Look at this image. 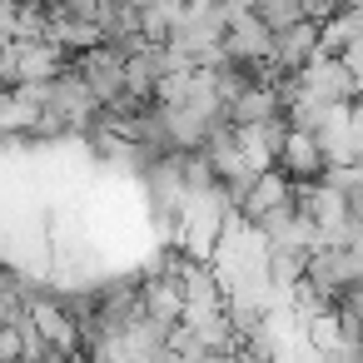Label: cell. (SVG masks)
<instances>
[{
  "instance_id": "cell-5",
  "label": "cell",
  "mask_w": 363,
  "mask_h": 363,
  "mask_svg": "<svg viewBox=\"0 0 363 363\" xmlns=\"http://www.w3.org/2000/svg\"><path fill=\"white\" fill-rule=\"evenodd\" d=\"M224 115H229L234 130H259V125L284 115V95H279V85H249L244 95H234L224 105Z\"/></svg>"
},
{
  "instance_id": "cell-3",
  "label": "cell",
  "mask_w": 363,
  "mask_h": 363,
  "mask_svg": "<svg viewBox=\"0 0 363 363\" xmlns=\"http://www.w3.org/2000/svg\"><path fill=\"white\" fill-rule=\"evenodd\" d=\"M125 50H115V45H95V50H80L70 65L85 75V85L95 90V100L100 105H110L115 95H125Z\"/></svg>"
},
{
  "instance_id": "cell-1",
  "label": "cell",
  "mask_w": 363,
  "mask_h": 363,
  "mask_svg": "<svg viewBox=\"0 0 363 363\" xmlns=\"http://www.w3.org/2000/svg\"><path fill=\"white\" fill-rule=\"evenodd\" d=\"M298 85H303V95H313V100H323V105H358V75L348 70V60L343 55H328V50H318L303 70H298Z\"/></svg>"
},
{
  "instance_id": "cell-6",
  "label": "cell",
  "mask_w": 363,
  "mask_h": 363,
  "mask_svg": "<svg viewBox=\"0 0 363 363\" xmlns=\"http://www.w3.org/2000/svg\"><path fill=\"white\" fill-rule=\"evenodd\" d=\"M338 313H348V318H353V323L363 328V279L343 289V298H338Z\"/></svg>"
},
{
  "instance_id": "cell-8",
  "label": "cell",
  "mask_w": 363,
  "mask_h": 363,
  "mask_svg": "<svg viewBox=\"0 0 363 363\" xmlns=\"http://www.w3.org/2000/svg\"><path fill=\"white\" fill-rule=\"evenodd\" d=\"M353 169H358V174H363V155H358V160H353Z\"/></svg>"
},
{
  "instance_id": "cell-4",
  "label": "cell",
  "mask_w": 363,
  "mask_h": 363,
  "mask_svg": "<svg viewBox=\"0 0 363 363\" xmlns=\"http://www.w3.org/2000/svg\"><path fill=\"white\" fill-rule=\"evenodd\" d=\"M274 169H284L294 184H323V174L333 169L328 164V155H323V145L313 140V135H303V130H289L284 135V150H279V164Z\"/></svg>"
},
{
  "instance_id": "cell-2",
  "label": "cell",
  "mask_w": 363,
  "mask_h": 363,
  "mask_svg": "<svg viewBox=\"0 0 363 363\" xmlns=\"http://www.w3.org/2000/svg\"><path fill=\"white\" fill-rule=\"evenodd\" d=\"M313 289H323L328 298H343L348 284L363 279V254L353 244H318L308 254V274H303Z\"/></svg>"
},
{
  "instance_id": "cell-7",
  "label": "cell",
  "mask_w": 363,
  "mask_h": 363,
  "mask_svg": "<svg viewBox=\"0 0 363 363\" xmlns=\"http://www.w3.org/2000/svg\"><path fill=\"white\" fill-rule=\"evenodd\" d=\"M343 60H348V70L358 75V90H363V40H353V45L343 50Z\"/></svg>"
}]
</instances>
